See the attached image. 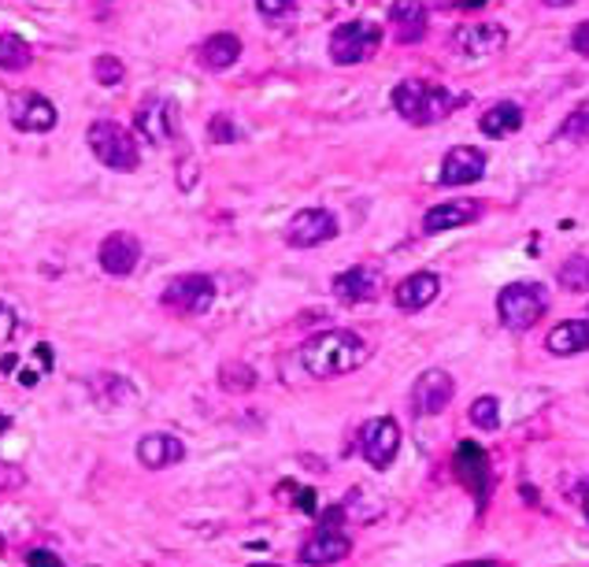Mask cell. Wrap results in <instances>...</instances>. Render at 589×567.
<instances>
[{"label":"cell","mask_w":589,"mask_h":567,"mask_svg":"<svg viewBox=\"0 0 589 567\" xmlns=\"http://www.w3.org/2000/svg\"><path fill=\"white\" fill-rule=\"evenodd\" d=\"M197 60H201V67H208V71L234 67V63L241 60V38H234V34H212V38L201 41Z\"/></svg>","instance_id":"cell-23"},{"label":"cell","mask_w":589,"mask_h":567,"mask_svg":"<svg viewBox=\"0 0 589 567\" xmlns=\"http://www.w3.org/2000/svg\"><path fill=\"white\" fill-rule=\"evenodd\" d=\"M297 8V0H256V12L264 15V20H283Z\"/></svg>","instance_id":"cell-34"},{"label":"cell","mask_w":589,"mask_h":567,"mask_svg":"<svg viewBox=\"0 0 589 567\" xmlns=\"http://www.w3.org/2000/svg\"><path fill=\"white\" fill-rule=\"evenodd\" d=\"M338 238V219H334L326 209H304L297 212L293 219H289L286 227V241L293 249H315L323 245V241Z\"/></svg>","instance_id":"cell-11"},{"label":"cell","mask_w":589,"mask_h":567,"mask_svg":"<svg viewBox=\"0 0 589 567\" xmlns=\"http://www.w3.org/2000/svg\"><path fill=\"white\" fill-rule=\"evenodd\" d=\"M160 304L175 315H204L215 304V282L208 275H178L160 293Z\"/></svg>","instance_id":"cell-7"},{"label":"cell","mask_w":589,"mask_h":567,"mask_svg":"<svg viewBox=\"0 0 589 567\" xmlns=\"http://www.w3.org/2000/svg\"><path fill=\"white\" fill-rule=\"evenodd\" d=\"M519 126H523V108L515 101H497L478 115V130H483L486 138H509Z\"/></svg>","instance_id":"cell-24"},{"label":"cell","mask_w":589,"mask_h":567,"mask_svg":"<svg viewBox=\"0 0 589 567\" xmlns=\"http://www.w3.org/2000/svg\"><path fill=\"white\" fill-rule=\"evenodd\" d=\"M478 201H467V197H452V201H441L423 215V234H446V230H460L467 227L471 219H478Z\"/></svg>","instance_id":"cell-17"},{"label":"cell","mask_w":589,"mask_h":567,"mask_svg":"<svg viewBox=\"0 0 589 567\" xmlns=\"http://www.w3.org/2000/svg\"><path fill=\"white\" fill-rule=\"evenodd\" d=\"M567 4H575V0H546V8H567Z\"/></svg>","instance_id":"cell-39"},{"label":"cell","mask_w":589,"mask_h":567,"mask_svg":"<svg viewBox=\"0 0 589 567\" xmlns=\"http://www.w3.org/2000/svg\"><path fill=\"white\" fill-rule=\"evenodd\" d=\"M378 293H383V275L367 264H356L334 278V297L346 304H367L375 301Z\"/></svg>","instance_id":"cell-16"},{"label":"cell","mask_w":589,"mask_h":567,"mask_svg":"<svg viewBox=\"0 0 589 567\" xmlns=\"http://www.w3.org/2000/svg\"><path fill=\"white\" fill-rule=\"evenodd\" d=\"M571 49H575L578 56H586V60H589V20H586V23H578L575 30H571Z\"/></svg>","instance_id":"cell-36"},{"label":"cell","mask_w":589,"mask_h":567,"mask_svg":"<svg viewBox=\"0 0 589 567\" xmlns=\"http://www.w3.org/2000/svg\"><path fill=\"white\" fill-rule=\"evenodd\" d=\"M452 567H497L493 560H464V564H452Z\"/></svg>","instance_id":"cell-37"},{"label":"cell","mask_w":589,"mask_h":567,"mask_svg":"<svg viewBox=\"0 0 589 567\" xmlns=\"http://www.w3.org/2000/svg\"><path fill=\"white\" fill-rule=\"evenodd\" d=\"M452 398H456V378H452L449 371H441V367L423 371L412 386L415 416H441V412L452 404Z\"/></svg>","instance_id":"cell-10"},{"label":"cell","mask_w":589,"mask_h":567,"mask_svg":"<svg viewBox=\"0 0 589 567\" xmlns=\"http://www.w3.org/2000/svg\"><path fill=\"white\" fill-rule=\"evenodd\" d=\"M438 293H441V278L434 272H415L393 286V301H397V308H404V312L427 308L430 301H438Z\"/></svg>","instance_id":"cell-20"},{"label":"cell","mask_w":589,"mask_h":567,"mask_svg":"<svg viewBox=\"0 0 589 567\" xmlns=\"http://www.w3.org/2000/svg\"><path fill=\"white\" fill-rule=\"evenodd\" d=\"M86 141L93 149V156L101 160L108 171H120V175H130V171L141 167V146L123 123L115 119H97L89 123Z\"/></svg>","instance_id":"cell-3"},{"label":"cell","mask_w":589,"mask_h":567,"mask_svg":"<svg viewBox=\"0 0 589 567\" xmlns=\"http://www.w3.org/2000/svg\"><path fill=\"white\" fill-rule=\"evenodd\" d=\"M486 0H460V8H467V12H475V8H483Z\"/></svg>","instance_id":"cell-38"},{"label":"cell","mask_w":589,"mask_h":567,"mask_svg":"<svg viewBox=\"0 0 589 567\" xmlns=\"http://www.w3.org/2000/svg\"><path fill=\"white\" fill-rule=\"evenodd\" d=\"M93 78L97 86H120L126 78V67L120 56H97L93 60Z\"/></svg>","instance_id":"cell-30"},{"label":"cell","mask_w":589,"mask_h":567,"mask_svg":"<svg viewBox=\"0 0 589 567\" xmlns=\"http://www.w3.org/2000/svg\"><path fill=\"white\" fill-rule=\"evenodd\" d=\"M486 175V152L475 146H452L441 160V186H471Z\"/></svg>","instance_id":"cell-14"},{"label":"cell","mask_w":589,"mask_h":567,"mask_svg":"<svg viewBox=\"0 0 589 567\" xmlns=\"http://www.w3.org/2000/svg\"><path fill=\"white\" fill-rule=\"evenodd\" d=\"M360 453H364V461L375 467V471H386V467L397 461V453H401V427H397V419L389 416L367 419L364 427H360Z\"/></svg>","instance_id":"cell-8"},{"label":"cell","mask_w":589,"mask_h":567,"mask_svg":"<svg viewBox=\"0 0 589 567\" xmlns=\"http://www.w3.org/2000/svg\"><path fill=\"white\" fill-rule=\"evenodd\" d=\"M556 138L560 141H589V101L578 104L575 112L556 126Z\"/></svg>","instance_id":"cell-28"},{"label":"cell","mask_w":589,"mask_h":567,"mask_svg":"<svg viewBox=\"0 0 589 567\" xmlns=\"http://www.w3.org/2000/svg\"><path fill=\"white\" fill-rule=\"evenodd\" d=\"M556 282L571 293H586L589 290V256H567L556 272Z\"/></svg>","instance_id":"cell-27"},{"label":"cell","mask_w":589,"mask_h":567,"mask_svg":"<svg viewBox=\"0 0 589 567\" xmlns=\"http://www.w3.org/2000/svg\"><path fill=\"white\" fill-rule=\"evenodd\" d=\"M371 345L352 330H323V335L308 338L301 345V367L312 378H341L349 371H356L360 364H367Z\"/></svg>","instance_id":"cell-1"},{"label":"cell","mask_w":589,"mask_h":567,"mask_svg":"<svg viewBox=\"0 0 589 567\" xmlns=\"http://www.w3.org/2000/svg\"><path fill=\"white\" fill-rule=\"evenodd\" d=\"M471 423H475L478 430H497L501 427V401L478 398L475 404H471Z\"/></svg>","instance_id":"cell-29"},{"label":"cell","mask_w":589,"mask_h":567,"mask_svg":"<svg viewBox=\"0 0 589 567\" xmlns=\"http://www.w3.org/2000/svg\"><path fill=\"white\" fill-rule=\"evenodd\" d=\"M183 461H186L183 438L156 430V434H145L138 441V464L149 467V471H163V467H175V464H183Z\"/></svg>","instance_id":"cell-18"},{"label":"cell","mask_w":589,"mask_h":567,"mask_svg":"<svg viewBox=\"0 0 589 567\" xmlns=\"http://www.w3.org/2000/svg\"><path fill=\"white\" fill-rule=\"evenodd\" d=\"M26 567H67V564H63L52 549H30V553H26Z\"/></svg>","instance_id":"cell-35"},{"label":"cell","mask_w":589,"mask_h":567,"mask_svg":"<svg viewBox=\"0 0 589 567\" xmlns=\"http://www.w3.org/2000/svg\"><path fill=\"white\" fill-rule=\"evenodd\" d=\"M456 479L467 486V493H475L478 501H486L489 493V456L486 449H478L475 441H464L456 449Z\"/></svg>","instance_id":"cell-19"},{"label":"cell","mask_w":589,"mask_h":567,"mask_svg":"<svg viewBox=\"0 0 589 567\" xmlns=\"http://www.w3.org/2000/svg\"><path fill=\"white\" fill-rule=\"evenodd\" d=\"M546 349L552 356H578L589 353V319H567L556 323L546 338Z\"/></svg>","instance_id":"cell-22"},{"label":"cell","mask_w":589,"mask_h":567,"mask_svg":"<svg viewBox=\"0 0 589 567\" xmlns=\"http://www.w3.org/2000/svg\"><path fill=\"white\" fill-rule=\"evenodd\" d=\"M97 264H101V272H108V275L126 278L141 264V241L126 230L108 234L101 241V249H97Z\"/></svg>","instance_id":"cell-13"},{"label":"cell","mask_w":589,"mask_h":567,"mask_svg":"<svg viewBox=\"0 0 589 567\" xmlns=\"http://www.w3.org/2000/svg\"><path fill=\"white\" fill-rule=\"evenodd\" d=\"M8 427H12V419H8L4 412H0V430H8Z\"/></svg>","instance_id":"cell-40"},{"label":"cell","mask_w":589,"mask_h":567,"mask_svg":"<svg viewBox=\"0 0 589 567\" xmlns=\"http://www.w3.org/2000/svg\"><path fill=\"white\" fill-rule=\"evenodd\" d=\"M582 508H586V516H589V486H586V497H582Z\"/></svg>","instance_id":"cell-41"},{"label":"cell","mask_w":589,"mask_h":567,"mask_svg":"<svg viewBox=\"0 0 589 567\" xmlns=\"http://www.w3.org/2000/svg\"><path fill=\"white\" fill-rule=\"evenodd\" d=\"M208 138H212L215 146H230V141L241 138V130L234 126L230 115H212V119H208Z\"/></svg>","instance_id":"cell-32"},{"label":"cell","mask_w":589,"mask_h":567,"mask_svg":"<svg viewBox=\"0 0 589 567\" xmlns=\"http://www.w3.org/2000/svg\"><path fill=\"white\" fill-rule=\"evenodd\" d=\"M509 45V30L501 23H464L452 34V49L460 56H493Z\"/></svg>","instance_id":"cell-12"},{"label":"cell","mask_w":589,"mask_h":567,"mask_svg":"<svg viewBox=\"0 0 589 567\" xmlns=\"http://www.w3.org/2000/svg\"><path fill=\"white\" fill-rule=\"evenodd\" d=\"M134 130L138 138H145L149 146H167L178 138V112L171 101L163 97H145L141 108L134 112Z\"/></svg>","instance_id":"cell-9"},{"label":"cell","mask_w":589,"mask_h":567,"mask_svg":"<svg viewBox=\"0 0 589 567\" xmlns=\"http://www.w3.org/2000/svg\"><path fill=\"white\" fill-rule=\"evenodd\" d=\"M34 60L30 41L20 34H0V71H26Z\"/></svg>","instance_id":"cell-25"},{"label":"cell","mask_w":589,"mask_h":567,"mask_svg":"<svg viewBox=\"0 0 589 567\" xmlns=\"http://www.w3.org/2000/svg\"><path fill=\"white\" fill-rule=\"evenodd\" d=\"M549 290L541 282H512L497 293V315L509 330H530L549 312Z\"/></svg>","instance_id":"cell-4"},{"label":"cell","mask_w":589,"mask_h":567,"mask_svg":"<svg viewBox=\"0 0 589 567\" xmlns=\"http://www.w3.org/2000/svg\"><path fill=\"white\" fill-rule=\"evenodd\" d=\"M8 123H12L20 134H49V130H57L60 112L45 93L20 89V93L8 97Z\"/></svg>","instance_id":"cell-6"},{"label":"cell","mask_w":589,"mask_h":567,"mask_svg":"<svg viewBox=\"0 0 589 567\" xmlns=\"http://www.w3.org/2000/svg\"><path fill=\"white\" fill-rule=\"evenodd\" d=\"M220 386H223V390H230V393L252 390V386H256V375H252V367H245V364H226L223 375H220Z\"/></svg>","instance_id":"cell-31"},{"label":"cell","mask_w":589,"mask_h":567,"mask_svg":"<svg viewBox=\"0 0 589 567\" xmlns=\"http://www.w3.org/2000/svg\"><path fill=\"white\" fill-rule=\"evenodd\" d=\"M389 26H393V38L401 45H415L427 34V8L419 0H393L389 8Z\"/></svg>","instance_id":"cell-21"},{"label":"cell","mask_w":589,"mask_h":567,"mask_svg":"<svg viewBox=\"0 0 589 567\" xmlns=\"http://www.w3.org/2000/svg\"><path fill=\"white\" fill-rule=\"evenodd\" d=\"M393 108L404 123L430 126L456 112V93H449L446 86L423 83V78H404L393 86Z\"/></svg>","instance_id":"cell-2"},{"label":"cell","mask_w":589,"mask_h":567,"mask_svg":"<svg viewBox=\"0 0 589 567\" xmlns=\"http://www.w3.org/2000/svg\"><path fill=\"white\" fill-rule=\"evenodd\" d=\"M20 330H23L20 312H15L12 304L0 301V345H12V341L20 338Z\"/></svg>","instance_id":"cell-33"},{"label":"cell","mask_w":589,"mask_h":567,"mask_svg":"<svg viewBox=\"0 0 589 567\" xmlns=\"http://www.w3.org/2000/svg\"><path fill=\"white\" fill-rule=\"evenodd\" d=\"M349 553H352V538L349 534H341V530H334V527H319L301 545V564H308V567H330V564L346 560Z\"/></svg>","instance_id":"cell-15"},{"label":"cell","mask_w":589,"mask_h":567,"mask_svg":"<svg viewBox=\"0 0 589 567\" xmlns=\"http://www.w3.org/2000/svg\"><path fill=\"white\" fill-rule=\"evenodd\" d=\"M378 45H383V26L367 23V20H349V23L334 26L330 60L341 63V67H352V63H364L375 56Z\"/></svg>","instance_id":"cell-5"},{"label":"cell","mask_w":589,"mask_h":567,"mask_svg":"<svg viewBox=\"0 0 589 567\" xmlns=\"http://www.w3.org/2000/svg\"><path fill=\"white\" fill-rule=\"evenodd\" d=\"M249 567H283V564H249Z\"/></svg>","instance_id":"cell-42"},{"label":"cell","mask_w":589,"mask_h":567,"mask_svg":"<svg viewBox=\"0 0 589 567\" xmlns=\"http://www.w3.org/2000/svg\"><path fill=\"white\" fill-rule=\"evenodd\" d=\"M89 390H93V398L101 401L104 408H112V404H123V401L134 398V386L120 375H97L93 382H89Z\"/></svg>","instance_id":"cell-26"}]
</instances>
